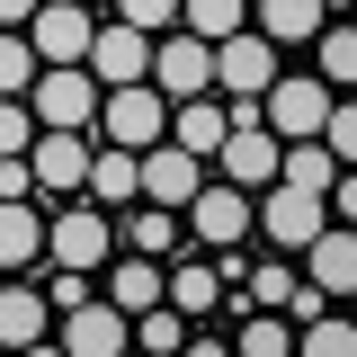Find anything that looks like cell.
<instances>
[{
	"mask_svg": "<svg viewBox=\"0 0 357 357\" xmlns=\"http://www.w3.org/2000/svg\"><path fill=\"white\" fill-rule=\"evenodd\" d=\"M197 188H206V152H188V143H170V134L134 152V197H152V206H170V215H178Z\"/></svg>",
	"mask_w": 357,
	"mask_h": 357,
	"instance_id": "cell-4",
	"label": "cell"
},
{
	"mask_svg": "<svg viewBox=\"0 0 357 357\" xmlns=\"http://www.w3.org/2000/svg\"><path fill=\"white\" fill-rule=\"evenodd\" d=\"M98 295H107L116 312L161 304V259H143V250H107V268H98Z\"/></svg>",
	"mask_w": 357,
	"mask_h": 357,
	"instance_id": "cell-18",
	"label": "cell"
},
{
	"mask_svg": "<svg viewBox=\"0 0 357 357\" xmlns=\"http://www.w3.org/2000/svg\"><path fill=\"white\" fill-rule=\"evenodd\" d=\"M232 312H241L232 357H286V349H295V321H286L277 304H232Z\"/></svg>",
	"mask_w": 357,
	"mask_h": 357,
	"instance_id": "cell-23",
	"label": "cell"
},
{
	"mask_svg": "<svg viewBox=\"0 0 357 357\" xmlns=\"http://www.w3.org/2000/svg\"><path fill=\"white\" fill-rule=\"evenodd\" d=\"M89 0H36L27 9V45H36V63H81L89 54Z\"/></svg>",
	"mask_w": 357,
	"mask_h": 357,
	"instance_id": "cell-11",
	"label": "cell"
},
{
	"mask_svg": "<svg viewBox=\"0 0 357 357\" xmlns=\"http://www.w3.org/2000/svg\"><path fill=\"white\" fill-rule=\"evenodd\" d=\"M89 206H107V215H116V206H134V152L126 143H89Z\"/></svg>",
	"mask_w": 357,
	"mask_h": 357,
	"instance_id": "cell-22",
	"label": "cell"
},
{
	"mask_svg": "<svg viewBox=\"0 0 357 357\" xmlns=\"http://www.w3.org/2000/svg\"><path fill=\"white\" fill-rule=\"evenodd\" d=\"M232 134V116H223L215 89H197V98H170V143H188V152H206L215 161V143Z\"/></svg>",
	"mask_w": 357,
	"mask_h": 357,
	"instance_id": "cell-21",
	"label": "cell"
},
{
	"mask_svg": "<svg viewBox=\"0 0 357 357\" xmlns=\"http://www.w3.org/2000/svg\"><path fill=\"white\" fill-rule=\"evenodd\" d=\"M126 321H134V312H116L107 295H81L72 312H54L45 349H54V357H116V349H126Z\"/></svg>",
	"mask_w": 357,
	"mask_h": 357,
	"instance_id": "cell-8",
	"label": "cell"
},
{
	"mask_svg": "<svg viewBox=\"0 0 357 357\" xmlns=\"http://www.w3.org/2000/svg\"><path fill=\"white\" fill-rule=\"evenodd\" d=\"M304 286H321L331 304L357 286V232H349V223H321V232L304 241Z\"/></svg>",
	"mask_w": 357,
	"mask_h": 357,
	"instance_id": "cell-16",
	"label": "cell"
},
{
	"mask_svg": "<svg viewBox=\"0 0 357 357\" xmlns=\"http://www.w3.org/2000/svg\"><path fill=\"white\" fill-rule=\"evenodd\" d=\"M277 81V45L259 36V27H232V36H215V98L223 116L241 126V116H259V89Z\"/></svg>",
	"mask_w": 357,
	"mask_h": 357,
	"instance_id": "cell-1",
	"label": "cell"
},
{
	"mask_svg": "<svg viewBox=\"0 0 357 357\" xmlns=\"http://www.w3.org/2000/svg\"><path fill=\"white\" fill-rule=\"evenodd\" d=\"M312 45H321V72H312V81L349 89V81H357V27H349V18H321V27H312Z\"/></svg>",
	"mask_w": 357,
	"mask_h": 357,
	"instance_id": "cell-25",
	"label": "cell"
},
{
	"mask_svg": "<svg viewBox=\"0 0 357 357\" xmlns=\"http://www.w3.org/2000/svg\"><path fill=\"white\" fill-rule=\"evenodd\" d=\"M98 143H126V152H143V143H161L170 134V98L152 81H116V89H98Z\"/></svg>",
	"mask_w": 357,
	"mask_h": 357,
	"instance_id": "cell-2",
	"label": "cell"
},
{
	"mask_svg": "<svg viewBox=\"0 0 357 357\" xmlns=\"http://www.w3.org/2000/svg\"><path fill=\"white\" fill-rule=\"evenodd\" d=\"M81 72L98 89H116V81H143V72H152V36H143V27H126V18H116V27H89V54H81Z\"/></svg>",
	"mask_w": 357,
	"mask_h": 357,
	"instance_id": "cell-13",
	"label": "cell"
},
{
	"mask_svg": "<svg viewBox=\"0 0 357 357\" xmlns=\"http://www.w3.org/2000/svg\"><path fill=\"white\" fill-rule=\"evenodd\" d=\"M27 116H36V126H63V134H89L98 126V81H89L81 63H36Z\"/></svg>",
	"mask_w": 357,
	"mask_h": 357,
	"instance_id": "cell-3",
	"label": "cell"
},
{
	"mask_svg": "<svg viewBox=\"0 0 357 357\" xmlns=\"http://www.w3.org/2000/svg\"><path fill=\"white\" fill-rule=\"evenodd\" d=\"M340 89L331 81H304V72H277V81L259 89V126L277 134V143H295V134H321V107H331Z\"/></svg>",
	"mask_w": 357,
	"mask_h": 357,
	"instance_id": "cell-10",
	"label": "cell"
},
{
	"mask_svg": "<svg viewBox=\"0 0 357 357\" xmlns=\"http://www.w3.org/2000/svg\"><path fill=\"white\" fill-rule=\"evenodd\" d=\"M250 232H259V241H277V250H304L312 232H321V197H312V188H295V178H268L259 197H250Z\"/></svg>",
	"mask_w": 357,
	"mask_h": 357,
	"instance_id": "cell-6",
	"label": "cell"
},
{
	"mask_svg": "<svg viewBox=\"0 0 357 357\" xmlns=\"http://www.w3.org/2000/svg\"><path fill=\"white\" fill-rule=\"evenodd\" d=\"M178 215H188V241H197V250H232V241H250V188H232V178L206 170V188H197Z\"/></svg>",
	"mask_w": 357,
	"mask_h": 357,
	"instance_id": "cell-5",
	"label": "cell"
},
{
	"mask_svg": "<svg viewBox=\"0 0 357 357\" xmlns=\"http://www.w3.org/2000/svg\"><path fill=\"white\" fill-rule=\"evenodd\" d=\"M89 143H98V134H63V126H45L36 143H27L36 197H81V178H89Z\"/></svg>",
	"mask_w": 357,
	"mask_h": 357,
	"instance_id": "cell-12",
	"label": "cell"
},
{
	"mask_svg": "<svg viewBox=\"0 0 357 357\" xmlns=\"http://www.w3.org/2000/svg\"><path fill=\"white\" fill-rule=\"evenodd\" d=\"M116 18L143 27V36H161V27H178V0H116Z\"/></svg>",
	"mask_w": 357,
	"mask_h": 357,
	"instance_id": "cell-30",
	"label": "cell"
},
{
	"mask_svg": "<svg viewBox=\"0 0 357 357\" xmlns=\"http://www.w3.org/2000/svg\"><path fill=\"white\" fill-rule=\"evenodd\" d=\"M27 9H36V0H0V27H27Z\"/></svg>",
	"mask_w": 357,
	"mask_h": 357,
	"instance_id": "cell-31",
	"label": "cell"
},
{
	"mask_svg": "<svg viewBox=\"0 0 357 357\" xmlns=\"http://www.w3.org/2000/svg\"><path fill=\"white\" fill-rule=\"evenodd\" d=\"M116 250H143V259H170V250H178V215H170V206H152V197H134V206H116Z\"/></svg>",
	"mask_w": 357,
	"mask_h": 357,
	"instance_id": "cell-20",
	"label": "cell"
},
{
	"mask_svg": "<svg viewBox=\"0 0 357 357\" xmlns=\"http://www.w3.org/2000/svg\"><path fill=\"white\" fill-rule=\"evenodd\" d=\"M36 143V116H27V89L18 98H0V152H27Z\"/></svg>",
	"mask_w": 357,
	"mask_h": 357,
	"instance_id": "cell-29",
	"label": "cell"
},
{
	"mask_svg": "<svg viewBox=\"0 0 357 357\" xmlns=\"http://www.w3.org/2000/svg\"><path fill=\"white\" fill-rule=\"evenodd\" d=\"M27 81H36V45H27V27H0V98H18Z\"/></svg>",
	"mask_w": 357,
	"mask_h": 357,
	"instance_id": "cell-28",
	"label": "cell"
},
{
	"mask_svg": "<svg viewBox=\"0 0 357 357\" xmlns=\"http://www.w3.org/2000/svg\"><path fill=\"white\" fill-rule=\"evenodd\" d=\"M295 349H304V357H349V349H357V331H349L331 304H321L312 321H295Z\"/></svg>",
	"mask_w": 357,
	"mask_h": 357,
	"instance_id": "cell-27",
	"label": "cell"
},
{
	"mask_svg": "<svg viewBox=\"0 0 357 357\" xmlns=\"http://www.w3.org/2000/svg\"><path fill=\"white\" fill-rule=\"evenodd\" d=\"M161 295H170L188 321H206V312L223 304V268L215 259H178V250H170V259H161Z\"/></svg>",
	"mask_w": 357,
	"mask_h": 357,
	"instance_id": "cell-19",
	"label": "cell"
},
{
	"mask_svg": "<svg viewBox=\"0 0 357 357\" xmlns=\"http://www.w3.org/2000/svg\"><path fill=\"white\" fill-rule=\"evenodd\" d=\"M215 178H232V188H250V197H259L268 178H277V134H268L259 116H241V126L215 143Z\"/></svg>",
	"mask_w": 357,
	"mask_h": 357,
	"instance_id": "cell-14",
	"label": "cell"
},
{
	"mask_svg": "<svg viewBox=\"0 0 357 357\" xmlns=\"http://www.w3.org/2000/svg\"><path fill=\"white\" fill-rule=\"evenodd\" d=\"M143 81L161 89V98H197V89H215V45L188 36V27H161L152 36V72Z\"/></svg>",
	"mask_w": 357,
	"mask_h": 357,
	"instance_id": "cell-9",
	"label": "cell"
},
{
	"mask_svg": "<svg viewBox=\"0 0 357 357\" xmlns=\"http://www.w3.org/2000/svg\"><path fill=\"white\" fill-rule=\"evenodd\" d=\"M45 331H54V304H45L36 277H0V349H45Z\"/></svg>",
	"mask_w": 357,
	"mask_h": 357,
	"instance_id": "cell-15",
	"label": "cell"
},
{
	"mask_svg": "<svg viewBox=\"0 0 357 357\" xmlns=\"http://www.w3.org/2000/svg\"><path fill=\"white\" fill-rule=\"evenodd\" d=\"M36 268H45L36 197H0V277H36Z\"/></svg>",
	"mask_w": 357,
	"mask_h": 357,
	"instance_id": "cell-17",
	"label": "cell"
},
{
	"mask_svg": "<svg viewBox=\"0 0 357 357\" xmlns=\"http://www.w3.org/2000/svg\"><path fill=\"white\" fill-rule=\"evenodd\" d=\"M178 27L188 36H232V27H250V0H178Z\"/></svg>",
	"mask_w": 357,
	"mask_h": 357,
	"instance_id": "cell-26",
	"label": "cell"
},
{
	"mask_svg": "<svg viewBox=\"0 0 357 357\" xmlns=\"http://www.w3.org/2000/svg\"><path fill=\"white\" fill-rule=\"evenodd\" d=\"M250 27H259L268 45H312V27H321V0H250Z\"/></svg>",
	"mask_w": 357,
	"mask_h": 357,
	"instance_id": "cell-24",
	"label": "cell"
},
{
	"mask_svg": "<svg viewBox=\"0 0 357 357\" xmlns=\"http://www.w3.org/2000/svg\"><path fill=\"white\" fill-rule=\"evenodd\" d=\"M107 250H116V215L107 206H63V215L45 223V259L54 268H107Z\"/></svg>",
	"mask_w": 357,
	"mask_h": 357,
	"instance_id": "cell-7",
	"label": "cell"
}]
</instances>
